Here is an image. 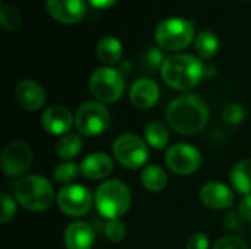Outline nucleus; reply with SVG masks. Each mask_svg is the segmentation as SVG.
Returning a JSON list of instances; mask_svg holds the SVG:
<instances>
[{"label":"nucleus","instance_id":"obj_27","mask_svg":"<svg viewBox=\"0 0 251 249\" xmlns=\"http://www.w3.org/2000/svg\"><path fill=\"white\" fill-rule=\"evenodd\" d=\"M246 112L244 107L238 103H229L222 110V117L229 125H238L244 120Z\"/></svg>","mask_w":251,"mask_h":249},{"label":"nucleus","instance_id":"obj_4","mask_svg":"<svg viewBox=\"0 0 251 249\" xmlns=\"http://www.w3.org/2000/svg\"><path fill=\"white\" fill-rule=\"evenodd\" d=\"M94 205L103 217L109 220L119 219L131 207V192L122 181H106L94 194Z\"/></svg>","mask_w":251,"mask_h":249},{"label":"nucleus","instance_id":"obj_7","mask_svg":"<svg viewBox=\"0 0 251 249\" xmlns=\"http://www.w3.org/2000/svg\"><path fill=\"white\" fill-rule=\"evenodd\" d=\"M115 158L126 169H140L149 160V144L137 135L125 134L115 139L112 147Z\"/></svg>","mask_w":251,"mask_h":249},{"label":"nucleus","instance_id":"obj_19","mask_svg":"<svg viewBox=\"0 0 251 249\" xmlns=\"http://www.w3.org/2000/svg\"><path fill=\"white\" fill-rule=\"evenodd\" d=\"M232 188L241 195H251V158L238 161L229 173Z\"/></svg>","mask_w":251,"mask_h":249},{"label":"nucleus","instance_id":"obj_32","mask_svg":"<svg viewBox=\"0 0 251 249\" xmlns=\"http://www.w3.org/2000/svg\"><path fill=\"white\" fill-rule=\"evenodd\" d=\"M209 238L203 232H197L193 236H190L187 242V249H209Z\"/></svg>","mask_w":251,"mask_h":249},{"label":"nucleus","instance_id":"obj_11","mask_svg":"<svg viewBox=\"0 0 251 249\" xmlns=\"http://www.w3.org/2000/svg\"><path fill=\"white\" fill-rule=\"evenodd\" d=\"M166 166L176 175L187 176L194 173L201 164L200 151L190 144H174L165 154Z\"/></svg>","mask_w":251,"mask_h":249},{"label":"nucleus","instance_id":"obj_12","mask_svg":"<svg viewBox=\"0 0 251 249\" xmlns=\"http://www.w3.org/2000/svg\"><path fill=\"white\" fill-rule=\"evenodd\" d=\"M46 7L50 16L62 23H76L87 12L85 0H46Z\"/></svg>","mask_w":251,"mask_h":249},{"label":"nucleus","instance_id":"obj_16","mask_svg":"<svg viewBox=\"0 0 251 249\" xmlns=\"http://www.w3.org/2000/svg\"><path fill=\"white\" fill-rule=\"evenodd\" d=\"M160 97L159 85L149 78H141L135 81L129 90V100L131 103L141 110L151 109Z\"/></svg>","mask_w":251,"mask_h":249},{"label":"nucleus","instance_id":"obj_9","mask_svg":"<svg viewBox=\"0 0 251 249\" xmlns=\"http://www.w3.org/2000/svg\"><path fill=\"white\" fill-rule=\"evenodd\" d=\"M56 203L63 214L69 217H81L91 210L94 197L82 185H68L59 191Z\"/></svg>","mask_w":251,"mask_h":249},{"label":"nucleus","instance_id":"obj_23","mask_svg":"<svg viewBox=\"0 0 251 249\" xmlns=\"http://www.w3.org/2000/svg\"><path fill=\"white\" fill-rule=\"evenodd\" d=\"M82 150V139L78 134H66L56 144V153L63 160L76 157Z\"/></svg>","mask_w":251,"mask_h":249},{"label":"nucleus","instance_id":"obj_6","mask_svg":"<svg viewBox=\"0 0 251 249\" xmlns=\"http://www.w3.org/2000/svg\"><path fill=\"white\" fill-rule=\"evenodd\" d=\"M90 91L96 100L103 104L116 103L125 91V79L119 69L109 66L100 68L93 72L90 78Z\"/></svg>","mask_w":251,"mask_h":249},{"label":"nucleus","instance_id":"obj_35","mask_svg":"<svg viewBox=\"0 0 251 249\" xmlns=\"http://www.w3.org/2000/svg\"><path fill=\"white\" fill-rule=\"evenodd\" d=\"M132 70V63L131 62H124L122 65H121V68H119V72L122 73V75H126V73H129Z\"/></svg>","mask_w":251,"mask_h":249},{"label":"nucleus","instance_id":"obj_21","mask_svg":"<svg viewBox=\"0 0 251 249\" xmlns=\"http://www.w3.org/2000/svg\"><path fill=\"white\" fill-rule=\"evenodd\" d=\"M143 186L150 192H162L168 185V175L165 169L157 164L146 166L141 175Z\"/></svg>","mask_w":251,"mask_h":249},{"label":"nucleus","instance_id":"obj_1","mask_svg":"<svg viewBox=\"0 0 251 249\" xmlns=\"http://www.w3.org/2000/svg\"><path fill=\"white\" fill-rule=\"evenodd\" d=\"M169 126L182 135L199 134L209 120L207 104L194 94H187L175 98L166 110Z\"/></svg>","mask_w":251,"mask_h":249},{"label":"nucleus","instance_id":"obj_14","mask_svg":"<svg viewBox=\"0 0 251 249\" xmlns=\"http://www.w3.org/2000/svg\"><path fill=\"white\" fill-rule=\"evenodd\" d=\"M74 116L72 113L63 107V106H51L47 110H44L43 116H41V123L43 128L51 134V135H66L69 134V129L72 128L74 123Z\"/></svg>","mask_w":251,"mask_h":249},{"label":"nucleus","instance_id":"obj_28","mask_svg":"<svg viewBox=\"0 0 251 249\" xmlns=\"http://www.w3.org/2000/svg\"><path fill=\"white\" fill-rule=\"evenodd\" d=\"M125 233H126V227L124 222H121L119 219L109 220L104 226V235L110 242H121L125 238Z\"/></svg>","mask_w":251,"mask_h":249},{"label":"nucleus","instance_id":"obj_15","mask_svg":"<svg viewBox=\"0 0 251 249\" xmlns=\"http://www.w3.org/2000/svg\"><path fill=\"white\" fill-rule=\"evenodd\" d=\"M16 100L19 106L28 112L40 110L46 103V92L43 87L32 79H22L16 85Z\"/></svg>","mask_w":251,"mask_h":249},{"label":"nucleus","instance_id":"obj_17","mask_svg":"<svg viewBox=\"0 0 251 249\" xmlns=\"http://www.w3.org/2000/svg\"><path fill=\"white\" fill-rule=\"evenodd\" d=\"M79 167L84 178L90 181H100L109 178L113 172V160L106 153H93L82 160Z\"/></svg>","mask_w":251,"mask_h":249},{"label":"nucleus","instance_id":"obj_13","mask_svg":"<svg viewBox=\"0 0 251 249\" xmlns=\"http://www.w3.org/2000/svg\"><path fill=\"white\" fill-rule=\"evenodd\" d=\"M200 201L212 210H225L234 204V192L221 182H209L200 189Z\"/></svg>","mask_w":251,"mask_h":249},{"label":"nucleus","instance_id":"obj_22","mask_svg":"<svg viewBox=\"0 0 251 249\" xmlns=\"http://www.w3.org/2000/svg\"><path fill=\"white\" fill-rule=\"evenodd\" d=\"M144 138L150 147L156 150H163L169 142V132L163 123L150 122L144 129Z\"/></svg>","mask_w":251,"mask_h":249},{"label":"nucleus","instance_id":"obj_20","mask_svg":"<svg viewBox=\"0 0 251 249\" xmlns=\"http://www.w3.org/2000/svg\"><path fill=\"white\" fill-rule=\"evenodd\" d=\"M122 44L119 40L113 38V37H104L99 41L96 53L97 57L104 63V65H116L121 57H122Z\"/></svg>","mask_w":251,"mask_h":249},{"label":"nucleus","instance_id":"obj_34","mask_svg":"<svg viewBox=\"0 0 251 249\" xmlns=\"http://www.w3.org/2000/svg\"><path fill=\"white\" fill-rule=\"evenodd\" d=\"M88 1L91 6H94L97 9H107L116 3V0H88Z\"/></svg>","mask_w":251,"mask_h":249},{"label":"nucleus","instance_id":"obj_3","mask_svg":"<svg viewBox=\"0 0 251 249\" xmlns=\"http://www.w3.org/2000/svg\"><path fill=\"white\" fill-rule=\"evenodd\" d=\"M15 198L25 210L38 213L51 205L54 200V191L51 183L44 176L29 175L16 182Z\"/></svg>","mask_w":251,"mask_h":249},{"label":"nucleus","instance_id":"obj_31","mask_svg":"<svg viewBox=\"0 0 251 249\" xmlns=\"http://www.w3.org/2000/svg\"><path fill=\"white\" fill-rule=\"evenodd\" d=\"M213 249H249V247L244 239L231 235L218 239L213 245Z\"/></svg>","mask_w":251,"mask_h":249},{"label":"nucleus","instance_id":"obj_33","mask_svg":"<svg viewBox=\"0 0 251 249\" xmlns=\"http://www.w3.org/2000/svg\"><path fill=\"white\" fill-rule=\"evenodd\" d=\"M240 214L247 222H251V195H246L240 203Z\"/></svg>","mask_w":251,"mask_h":249},{"label":"nucleus","instance_id":"obj_30","mask_svg":"<svg viewBox=\"0 0 251 249\" xmlns=\"http://www.w3.org/2000/svg\"><path fill=\"white\" fill-rule=\"evenodd\" d=\"M0 201H1L0 222H1L3 225H6V223H9V222L15 217V213H16V203H15V200H13L9 194H6V192H3V194L0 195Z\"/></svg>","mask_w":251,"mask_h":249},{"label":"nucleus","instance_id":"obj_29","mask_svg":"<svg viewBox=\"0 0 251 249\" xmlns=\"http://www.w3.org/2000/svg\"><path fill=\"white\" fill-rule=\"evenodd\" d=\"M165 59L163 54L159 48L150 47L144 54H143V65L147 70H156L157 68H162Z\"/></svg>","mask_w":251,"mask_h":249},{"label":"nucleus","instance_id":"obj_10","mask_svg":"<svg viewBox=\"0 0 251 249\" xmlns=\"http://www.w3.org/2000/svg\"><path fill=\"white\" fill-rule=\"evenodd\" d=\"M32 163V151L24 141L9 142L0 156V167L4 175L10 178H19L28 172Z\"/></svg>","mask_w":251,"mask_h":249},{"label":"nucleus","instance_id":"obj_26","mask_svg":"<svg viewBox=\"0 0 251 249\" xmlns=\"http://www.w3.org/2000/svg\"><path fill=\"white\" fill-rule=\"evenodd\" d=\"M22 19L19 12L9 4H3L0 9V23L6 31H15L19 28Z\"/></svg>","mask_w":251,"mask_h":249},{"label":"nucleus","instance_id":"obj_18","mask_svg":"<svg viewBox=\"0 0 251 249\" xmlns=\"http://www.w3.org/2000/svg\"><path fill=\"white\" fill-rule=\"evenodd\" d=\"M94 244V232L88 223L74 222L65 230L66 249H91Z\"/></svg>","mask_w":251,"mask_h":249},{"label":"nucleus","instance_id":"obj_24","mask_svg":"<svg viewBox=\"0 0 251 249\" xmlns=\"http://www.w3.org/2000/svg\"><path fill=\"white\" fill-rule=\"evenodd\" d=\"M194 47L201 59H212L219 50V40L212 31H201L196 37Z\"/></svg>","mask_w":251,"mask_h":249},{"label":"nucleus","instance_id":"obj_8","mask_svg":"<svg viewBox=\"0 0 251 249\" xmlns=\"http://www.w3.org/2000/svg\"><path fill=\"white\" fill-rule=\"evenodd\" d=\"M110 123V113L100 101H87L79 106L75 114V126L85 136L103 134Z\"/></svg>","mask_w":251,"mask_h":249},{"label":"nucleus","instance_id":"obj_5","mask_svg":"<svg viewBox=\"0 0 251 249\" xmlns=\"http://www.w3.org/2000/svg\"><path fill=\"white\" fill-rule=\"evenodd\" d=\"M154 38L168 51L182 50L194 40V22L185 18H168L157 25Z\"/></svg>","mask_w":251,"mask_h":249},{"label":"nucleus","instance_id":"obj_36","mask_svg":"<svg viewBox=\"0 0 251 249\" xmlns=\"http://www.w3.org/2000/svg\"><path fill=\"white\" fill-rule=\"evenodd\" d=\"M216 75V69L210 68L209 65H204V76H215Z\"/></svg>","mask_w":251,"mask_h":249},{"label":"nucleus","instance_id":"obj_2","mask_svg":"<svg viewBox=\"0 0 251 249\" xmlns=\"http://www.w3.org/2000/svg\"><path fill=\"white\" fill-rule=\"evenodd\" d=\"M162 79L174 90L194 88L204 78V65L190 54H174L165 59L160 68Z\"/></svg>","mask_w":251,"mask_h":249},{"label":"nucleus","instance_id":"obj_25","mask_svg":"<svg viewBox=\"0 0 251 249\" xmlns=\"http://www.w3.org/2000/svg\"><path fill=\"white\" fill-rule=\"evenodd\" d=\"M81 173V167L72 161H65L62 164H59L54 169V179L57 183H62L65 186L72 185V182L78 178V175Z\"/></svg>","mask_w":251,"mask_h":249}]
</instances>
